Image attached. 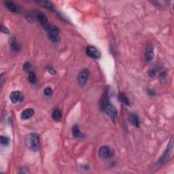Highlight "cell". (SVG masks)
<instances>
[{"instance_id": "obj_1", "label": "cell", "mask_w": 174, "mask_h": 174, "mask_svg": "<svg viewBox=\"0 0 174 174\" xmlns=\"http://www.w3.org/2000/svg\"><path fill=\"white\" fill-rule=\"evenodd\" d=\"M102 108L105 112L107 114V116L110 117V118L114 122H116L118 118V114L116 107L114 106L111 102L108 99V95L107 93H105V95L103 96V100H102Z\"/></svg>"}, {"instance_id": "obj_2", "label": "cell", "mask_w": 174, "mask_h": 174, "mask_svg": "<svg viewBox=\"0 0 174 174\" xmlns=\"http://www.w3.org/2000/svg\"><path fill=\"white\" fill-rule=\"evenodd\" d=\"M173 138H171L169 142V144L167 145V148L165 150V151L164 152V153L163 154V155L159 158V159L157 161V162L156 163L155 166L156 167H159L163 165L166 162H167V161L169 160L170 157L172 155L173 153Z\"/></svg>"}, {"instance_id": "obj_3", "label": "cell", "mask_w": 174, "mask_h": 174, "mask_svg": "<svg viewBox=\"0 0 174 174\" xmlns=\"http://www.w3.org/2000/svg\"><path fill=\"white\" fill-rule=\"evenodd\" d=\"M27 146L32 151L37 152L40 148L39 135L36 133H30L27 137Z\"/></svg>"}, {"instance_id": "obj_4", "label": "cell", "mask_w": 174, "mask_h": 174, "mask_svg": "<svg viewBox=\"0 0 174 174\" xmlns=\"http://www.w3.org/2000/svg\"><path fill=\"white\" fill-rule=\"evenodd\" d=\"M48 37L50 39L52 42L57 43L60 40V36H59V30L56 26H53V25H50L48 29L46 31Z\"/></svg>"}, {"instance_id": "obj_5", "label": "cell", "mask_w": 174, "mask_h": 174, "mask_svg": "<svg viewBox=\"0 0 174 174\" xmlns=\"http://www.w3.org/2000/svg\"><path fill=\"white\" fill-rule=\"evenodd\" d=\"M89 76V71L88 69H83L78 75V83L80 87H83L87 83Z\"/></svg>"}, {"instance_id": "obj_6", "label": "cell", "mask_w": 174, "mask_h": 174, "mask_svg": "<svg viewBox=\"0 0 174 174\" xmlns=\"http://www.w3.org/2000/svg\"><path fill=\"white\" fill-rule=\"evenodd\" d=\"M36 16H37V19L38 21L40 22V25H42V27L46 31H47L49 27H50V23H49V21L48 20L46 16L44 14L42 13V12H38V13L36 14Z\"/></svg>"}, {"instance_id": "obj_7", "label": "cell", "mask_w": 174, "mask_h": 174, "mask_svg": "<svg viewBox=\"0 0 174 174\" xmlns=\"http://www.w3.org/2000/svg\"><path fill=\"white\" fill-rule=\"evenodd\" d=\"M86 54L90 57L95 58V59H98L100 58L101 53L97 49L93 46H89L86 48Z\"/></svg>"}, {"instance_id": "obj_8", "label": "cell", "mask_w": 174, "mask_h": 174, "mask_svg": "<svg viewBox=\"0 0 174 174\" xmlns=\"http://www.w3.org/2000/svg\"><path fill=\"white\" fill-rule=\"evenodd\" d=\"M98 153L101 158L103 159H109L112 156V152L110 148L106 146H101L99 150Z\"/></svg>"}, {"instance_id": "obj_9", "label": "cell", "mask_w": 174, "mask_h": 174, "mask_svg": "<svg viewBox=\"0 0 174 174\" xmlns=\"http://www.w3.org/2000/svg\"><path fill=\"white\" fill-rule=\"evenodd\" d=\"M9 46H10V50L12 52H19L21 49V46H20L19 42L17 41V40L15 38L12 37L9 39Z\"/></svg>"}, {"instance_id": "obj_10", "label": "cell", "mask_w": 174, "mask_h": 174, "mask_svg": "<svg viewBox=\"0 0 174 174\" xmlns=\"http://www.w3.org/2000/svg\"><path fill=\"white\" fill-rule=\"evenodd\" d=\"M144 57H145L146 61L150 62L154 58V50L153 47L150 44H148L146 46V50H145V54H144Z\"/></svg>"}, {"instance_id": "obj_11", "label": "cell", "mask_w": 174, "mask_h": 174, "mask_svg": "<svg viewBox=\"0 0 174 174\" xmlns=\"http://www.w3.org/2000/svg\"><path fill=\"white\" fill-rule=\"evenodd\" d=\"M10 101L13 103H16L23 100V94L20 91H13L10 95Z\"/></svg>"}, {"instance_id": "obj_12", "label": "cell", "mask_w": 174, "mask_h": 174, "mask_svg": "<svg viewBox=\"0 0 174 174\" xmlns=\"http://www.w3.org/2000/svg\"><path fill=\"white\" fill-rule=\"evenodd\" d=\"M35 112L32 108H27L25 109L23 112L21 113V118L23 120H27V119L32 118V117L34 115Z\"/></svg>"}, {"instance_id": "obj_13", "label": "cell", "mask_w": 174, "mask_h": 174, "mask_svg": "<svg viewBox=\"0 0 174 174\" xmlns=\"http://www.w3.org/2000/svg\"><path fill=\"white\" fill-rule=\"evenodd\" d=\"M129 120L135 127H140V119H139V117L136 114H130L129 116Z\"/></svg>"}, {"instance_id": "obj_14", "label": "cell", "mask_w": 174, "mask_h": 174, "mask_svg": "<svg viewBox=\"0 0 174 174\" xmlns=\"http://www.w3.org/2000/svg\"><path fill=\"white\" fill-rule=\"evenodd\" d=\"M5 6L9 10L11 11L12 12H17L19 11V8L15 4L13 1H6L4 2Z\"/></svg>"}, {"instance_id": "obj_15", "label": "cell", "mask_w": 174, "mask_h": 174, "mask_svg": "<svg viewBox=\"0 0 174 174\" xmlns=\"http://www.w3.org/2000/svg\"><path fill=\"white\" fill-rule=\"evenodd\" d=\"M28 80L31 84H33V85L36 84V82H37V76H36V73L34 71H30L29 72Z\"/></svg>"}, {"instance_id": "obj_16", "label": "cell", "mask_w": 174, "mask_h": 174, "mask_svg": "<svg viewBox=\"0 0 174 174\" xmlns=\"http://www.w3.org/2000/svg\"><path fill=\"white\" fill-rule=\"evenodd\" d=\"M38 3H39L40 4H41L42 6L45 7L46 8L49 9V10H53V8H54V5H53L50 1H38Z\"/></svg>"}, {"instance_id": "obj_17", "label": "cell", "mask_w": 174, "mask_h": 174, "mask_svg": "<svg viewBox=\"0 0 174 174\" xmlns=\"http://www.w3.org/2000/svg\"><path fill=\"white\" fill-rule=\"evenodd\" d=\"M52 117L54 120H60L62 118L61 112L58 110H55L53 111V112L52 114Z\"/></svg>"}, {"instance_id": "obj_18", "label": "cell", "mask_w": 174, "mask_h": 174, "mask_svg": "<svg viewBox=\"0 0 174 174\" xmlns=\"http://www.w3.org/2000/svg\"><path fill=\"white\" fill-rule=\"evenodd\" d=\"M119 98H120V101H121L124 104H125V105H129L130 102H129V98L127 97V96L124 94V93H120V94H119Z\"/></svg>"}, {"instance_id": "obj_19", "label": "cell", "mask_w": 174, "mask_h": 174, "mask_svg": "<svg viewBox=\"0 0 174 174\" xmlns=\"http://www.w3.org/2000/svg\"><path fill=\"white\" fill-rule=\"evenodd\" d=\"M72 134L74 137H79L81 135L80 128L78 125H74L72 128Z\"/></svg>"}, {"instance_id": "obj_20", "label": "cell", "mask_w": 174, "mask_h": 174, "mask_svg": "<svg viewBox=\"0 0 174 174\" xmlns=\"http://www.w3.org/2000/svg\"><path fill=\"white\" fill-rule=\"evenodd\" d=\"M9 142H10V140L8 137L6 136H1V145L3 146H8L9 144Z\"/></svg>"}, {"instance_id": "obj_21", "label": "cell", "mask_w": 174, "mask_h": 174, "mask_svg": "<svg viewBox=\"0 0 174 174\" xmlns=\"http://www.w3.org/2000/svg\"><path fill=\"white\" fill-rule=\"evenodd\" d=\"M159 79H160V81L163 83V82H165L167 81V72L166 71H164V72H162L160 74V76H159Z\"/></svg>"}, {"instance_id": "obj_22", "label": "cell", "mask_w": 174, "mask_h": 174, "mask_svg": "<svg viewBox=\"0 0 174 174\" xmlns=\"http://www.w3.org/2000/svg\"><path fill=\"white\" fill-rule=\"evenodd\" d=\"M44 94L46 97H50L51 95L52 94V89L50 87L46 88L44 91Z\"/></svg>"}, {"instance_id": "obj_23", "label": "cell", "mask_w": 174, "mask_h": 174, "mask_svg": "<svg viewBox=\"0 0 174 174\" xmlns=\"http://www.w3.org/2000/svg\"><path fill=\"white\" fill-rule=\"evenodd\" d=\"M32 67V64L29 63V61L25 62L23 65V69L25 71H29Z\"/></svg>"}, {"instance_id": "obj_24", "label": "cell", "mask_w": 174, "mask_h": 174, "mask_svg": "<svg viewBox=\"0 0 174 174\" xmlns=\"http://www.w3.org/2000/svg\"><path fill=\"white\" fill-rule=\"evenodd\" d=\"M47 70H48V71L49 73H50V74H52V75L56 74L55 69L53 68V67H50V66H48V67H47Z\"/></svg>"}, {"instance_id": "obj_25", "label": "cell", "mask_w": 174, "mask_h": 174, "mask_svg": "<svg viewBox=\"0 0 174 174\" xmlns=\"http://www.w3.org/2000/svg\"><path fill=\"white\" fill-rule=\"evenodd\" d=\"M1 32L3 33V34H8L9 32H10V31H9V29L7 28L6 27L3 26V25H1Z\"/></svg>"}, {"instance_id": "obj_26", "label": "cell", "mask_w": 174, "mask_h": 174, "mask_svg": "<svg viewBox=\"0 0 174 174\" xmlns=\"http://www.w3.org/2000/svg\"><path fill=\"white\" fill-rule=\"evenodd\" d=\"M148 75H149V76H150L151 78H153V77H155V76L156 75L155 69H150L149 70H148Z\"/></svg>"}, {"instance_id": "obj_27", "label": "cell", "mask_w": 174, "mask_h": 174, "mask_svg": "<svg viewBox=\"0 0 174 174\" xmlns=\"http://www.w3.org/2000/svg\"><path fill=\"white\" fill-rule=\"evenodd\" d=\"M147 93H148V95H150V96H155V95H156V93H155V91H154L153 90H151V89L148 90Z\"/></svg>"}, {"instance_id": "obj_28", "label": "cell", "mask_w": 174, "mask_h": 174, "mask_svg": "<svg viewBox=\"0 0 174 174\" xmlns=\"http://www.w3.org/2000/svg\"><path fill=\"white\" fill-rule=\"evenodd\" d=\"M3 74H1V87L3 85Z\"/></svg>"}]
</instances>
